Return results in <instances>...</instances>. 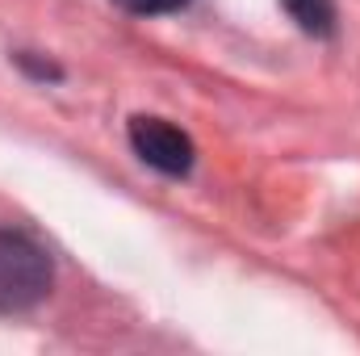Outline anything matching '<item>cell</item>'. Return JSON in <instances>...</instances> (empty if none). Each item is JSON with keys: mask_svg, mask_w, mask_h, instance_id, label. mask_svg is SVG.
<instances>
[{"mask_svg": "<svg viewBox=\"0 0 360 356\" xmlns=\"http://www.w3.org/2000/svg\"><path fill=\"white\" fill-rule=\"evenodd\" d=\"M55 268L38 239L25 231L0 227V314H21L34 310L51 293Z\"/></svg>", "mask_w": 360, "mask_h": 356, "instance_id": "6da1fadb", "label": "cell"}, {"mask_svg": "<svg viewBox=\"0 0 360 356\" xmlns=\"http://www.w3.org/2000/svg\"><path fill=\"white\" fill-rule=\"evenodd\" d=\"M126 134H130L134 155H139L147 168H155V172H164V177H188V172H193L197 147H193V139H188L180 126H172L168 117H147V113H139V117H130Z\"/></svg>", "mask_w": 360, "mask_h": 356, "instance_id": "7a4b0ae2", "label": "cell"}, {"mask_svg": "<svg viewBox=\"0 0 360 356\" xmlns=\"http://www.w3.org/2000/svg\"><path fill=\"white\" fill-rule=\"evenodd\" d=\"M285 13L297 21L302 34H314V38H327L335 30V0H281Z\"/></svg>", "mask_w": 360, "mask_h": 356, "instance_id": "3957f363", "label": "cell"}, {"mask_svg": "<svg viewBox=\"0 0 360 356\" xmlns=\"http://www.w3.org/2000/svg\"><path fill=\"white\" fill-rule=\"evenodd\" d=\"M122 13H130V17H164V13H176L184 8L188 0H113Z\"/></svg>", "mask_w": 360, "mask_h": 356, "instance_id": "277c9868", "label": "cell"}]
</instances>
